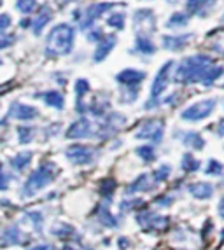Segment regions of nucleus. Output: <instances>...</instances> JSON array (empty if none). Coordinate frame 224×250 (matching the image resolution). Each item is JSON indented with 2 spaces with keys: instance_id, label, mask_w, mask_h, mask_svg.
<instances>
[{
  "instance_id": "nucleus-23",
  "label": "nucleus",
  "mask_w": 224,
  "mask_h": 250,
  "mask_svg": "<svg viewBox=\"0 0 224 250\" xmlns=\"http://www.w3.org/2000/svg\"><path fill=\"white\" fill-rule=\"evenodd\" d=\"M4 243L7 245H16V243H21V231L18 226H11L4 231Z\"/></svg>"
},
{
  "instance_id": "nucleus-25",
  "label": "nucleus",
  "mask_w": 224,
  "mask_h": 250,
  "mask_svg": "<svg viewBox=\"0 0 224 250\" xmlns=\"http://www.w3.org/2000/svg\"><path fill=\"white\" fill-rule=\"evenodd\" d=\"M33 133H35V129H33L32 126H20V128H18V135H20V142L21 144L32 142Z\"/></svg>"
},
{
  "instance_id": "nucleus-37",
  "label": "nucleus",
  "mask_w": 224,
  "mask_h": 250,
  "mask_svg": "<svg viewBox=\"0 0 224 250\" xmlns=\"http://www.w3.org/2000/svg\"><path fill=\"white\" fill-rule=\"evenodd\" d=\"M102 37H104V32H102L100 28H93V32L88 34V39H90L91 42H98Z\"/></svg>"
},
{
  "instance_id": "nucleus-20",
  "label": "nucleus",
  "mask_w": 224,
  "mask_h": 250,
  "mask_svg": "<svg viewBox=\"0 0 224 250\" xmlns=\"http://www.w3.org/2000/svg\"><path fill=\"white\" fill-rule=\"evenodd\" d=\"M187 23H189V14L174 13L170 20H166V28H170V30L182 28V26H187Z\"/></svg>"
},
{
  "instance_id": "nucleus-2",
  "label": "nucleus",
  "mask_w": 224,
  "mask_h": 250,
  "mask_svg": "<svg viewBox=\"0 0 224 250\" xmlns=\"http://www.w3.org/2000/svg\"><path fill=\"white\" fill-rule=\"evenodd\" d=\"M75 30L67 23L56 25L47 35L46 54L47 56H63L68 54L74 47Z\"/></svg>"
},
{
  "instance_id": "nucleus-14",
  "label": "nucleus",
  "mask_w": 224,
  "mask_h": 250,
  "mask_svg": "<svg viewBox=\"0 0 224 250\" xmlns=\"http://www.w3.org/2000/svg\"><path fill=\"white\" fill-rule=\"evenodd\" d=\"M133 21H135V26L140 25V28H147V30H151V32H153L154 25H156L154 13H153V11H149V9L137 11V13H135V18H133Z\"/></svg>"
},
{
  "instance_id": "nucleus-21",
  "label": "nucleus",
  "mask_w": 224,
  "mask_h": 250,
  "mask_svg": "<svg viewBox=\"0 0 224 250\" xmlns=\"http://www.w3.org/2000/svg\"><path fill=\"white\" fill-rule=\"evenodd\" d=\"M182 142L186 144V146L193 147V149H203L205 142L203 138H202V135L195 133V131H189V133H184L182 135Z\"/></svg>"
},
{
  "instance_id": "nucleus-44",
  "label": "nucleus",
  "mask_w": 224,
  "mask_h": 250,
  "mask_svg": "<svg viewBox=\"0 0 224 250\" xmlns=\"http://www.w3.org/2000/svg\"><path fill=\"white\" fill-rule=\"evenodd\" d=\"M166 2H170V4H175V2H179V0H166Z\"/></svg>"
},
{
  "instance_id": "nucleus-22",
  "label": "nucleus",
  "mask_w": 224,
  "mask_h": 250,
  "mask_svg": "<svg viewBox=\"0 0 224 250\" xmlns=\"http://www.w3.org/2000/svg\"><path fill=\"white\" fill-rule=\"evenodd\" d=\"M30 161H32V152H21V154L14 156V158L11 159V165H13L14 170L21 171L28 167Z\"/></svg>"
},
{
  "instance_id": "nucleus-34",
  "label": "nucleus",
  "mask_w": 224,
  "mask_h": 250,
  "mask_svg": "<svg viewBox=\"0 0 224 250\" xmlns=\"http://www.w3.org/2000/svg\"><path fill=\"white\" fill-rule=\"evenodd\" d=\"M223 165H221V163H217V161H214V159H212V161H208V168L205 171H207L208 175H219L221 171H223Z\"/></svg>"
},
{
  "instance_id": "nucleus-26",
  "label": "nucleus",
  "mask_w": 224,
  "mask_h": 250,
  "mask_svg": "<svg viewBox=\"0 0 224 250\" xmlns=\"http://www.w3.org/2000/svg\"><path fill=\"white\" fill-rule=\"evenodd\" d=\"M107 23L112 26V28H116V30H123L125 28V14L123 13H114L109 16Z\"/></svg>"
},
{
  "instance_id": "nucleus-24",
  "label": "nucleus",
  "mask_w": 224,
  "mask_h": 250,
  "mask_svg": "<svg viewBox=\"0 0 224 250\" xmlns=\"http://www.w3.org/2000/svg\"><path fill=\"white\" fill-rule=\"evenodd\" d=\"M210 5V0H187V11L193 14L203 13V9Z\"/></svg>"
},
{
  "instance_id": "nucleus-38",
  "label": "nucleus",
  "mask_w": 224,
  "mask_h": 250,
  "mask_svg": "<svg viewBox=\"0 0 224 250\" xmlns=\"http://www.w3.org/2000/svg\"><path fill=\"white\" fill-rule=\"evenodd\" d=\"M7 180H9V177L5 175L4 171H2V168H0V191H2V189H7Z\"/></svg>"
},
{
  "instance_id": "nucleus-8",
  "label": "nucleus",
  "mask_w": 224,
  "mask_h": 250,
  "mask_svg": "<svg viewBox=\"0 0 224 250\" xmlns=\"http://www.w3.org/2000/svg\"><path fill=\"white\" fill-rule=\"evenodd\" d=\"M172 67H174V63L172 62H166L161 68H159L158 75L154 77V83H153V88H151V98H158L163 91L166 89L168 86V81H170V72H172Z\"/></svg>"
},
{
  "instance_id": "nucleus-40",
  "label": "nucleus",
  "mask_w": 224,
  "mask_h": 250,
  "mask_svg": "<svg viewBox=\"0 0 224 250\" xmlns=\"http://www.w3.org/2000/svg\"><path fill=\"white\" fill-rule=\"evenodd\" d=\"M30 250H54L51 245H37V247H33V249H30Z\"/></svg>"
},
{
  "instance_id": "nucleus-10",
  "label": "nucleus",
  "mask_w": 224,
  "mask_h": 250,
  "mask_svg": "<svg viewBox=\"0 0 224 250\" xmlns=\"http://www.w3.org/2000/svg\"><path fill=\"white\" fill-rule=\"evenodd\" d=\"M93 135V129H91V123L88 121V119H79V121H75L74 125L68 128L67 131V137L68 138H88Z\"/></svg>"
},
{
  "instance_id": "nucleus-15",
  "label": "nucleus",
  "mask_w": 224,
  "mask_h": 250,
  "mask_svg": "<svg viewBox=\"0 0 224 250\" xmlns=\"http://www.w3.org/2000/svg\"><path fill=\"white\" fill-rule=\"evenodd\" d=\"M191 37H193V34L179 35V37H168V35H165V37H163V47H165V49H170V51H179L186 46L187 41H189Z\"/></svg>"
},
{
  "instance_id": "nucleus-6",
  "label": "nucleus",
  "mask_w": 224,
  "mask_h": 250,
  "mask_svg": "<svg viewBox=\"0 0 224 250\" xmlns=\"http://www.w3.org/2000/svg\"><path fill=\"white\" fill-rule=\"evenodd\" d=\"M116 4H111V2H100V4H91L90 7L84 11V16L81 20V30H90L93 26L96 20H98L105 11L112 9Z\"/></svg>"
},
{
  "instance_id": "nucleus-27",
  "label": "nucleus",
  "mask_w": 224,
  "mask_h": 250,
  "mask_svg": "<svg viewBox=\"0 0 224 250\" xmlns=\"http://www.w3.org/2000/svg\"><path fill=\"white\" fill-rule=\"evenodd\" d=\"M180 165H182V168H184V170H187V171H196L200 168V161L193 158V154H184Z\"/></svg>"
},
{
  "instance_id": "nucleus-11",
  "label": "nucleus",
  "mask_w": 224,
  "mask_h": 250,
  "mask_svg": "<svg viewBox=\"0 0 224 250\" xmlns=\"http://www.w3.org/2000/svg\"><path fill=\"white\" fill-rule=\"evenodd\" d=\"M51 18H53V11H51V7L49 5H42L41 11H39V14H35V20L32 21V32L33 34L41 35L42 30H44V26L51 21Z\"/></svg>"
},
{
  "instance_id": "nucleus-7",
  "label": "nucleus",
  "mask_w": 224,
  "mask_h": 250,
  "mask_svg": "<svg viewBox=\"0 0 224 250\" xmlns=\"http://www.w3.org/2000/svg\"><path fill=\"white\" fill-rule=\"evenodd\" d=\"M67 158L74 165H90L95 159V150L88 146H70L67 149Z\"/></svg>"
},
{
  "instance_id": "nucleus-3",
  "label": "nucleus",
  "mask_w": 224,
  "mask_h": 250,
  "mask_svg": "<svg viewBox=\"0 0 224 250\" xmlns=\"http://www.w3.org/2000/svg\"><path fill=\"white\" fill-rule=\"evenodd\" d=\"M54 175H56V168L54 165H42L35 171H32V175L28 177V180L23 186V196L30 198L35 192H39L42 188H46L53 182Z\"/></svg>"
},
{
  "instance_id": "nucleus-36",
  "label": "nucleus",
  "mask_w": 224,
  "mask_h": 250,
  "mask_svg": "<svg viewBox=\"0 0 224 250\" xmlns=\"http://www.w3.org/2000/svg\"><path fill=\"white\" fill-rule=\"evenodd\" d=\"M14 42L13 35H5V34H0V49H4V47L11 46Z\"/></svg>"
},
{
  "instance_id": "nucleus-42",
  "label": "nucleus",
  "mask_w": 224,
  "mask_h": 250,
  "mask_svg": "<svg viewBox=\"0 0 224 250\" xmlns=\"http://www.w3.org/2000/svg\"><path fill=\"white\" fill-rule=\"evenodd\" d=\"M219 213H221V217H223V219H224V200L219 203Z\"/></svg>"
},
{
  "instance_id": "nucleus-9",
  "label": "nucleus",
  "mask_w": 224,
  "mask_h": 250,
  "mask_svg": "<svg viewBox=\"0 0 224 250\" xmlns=\"http://www.w3.org/2000/svg\"><path fill=\"white\" fill-rule=\"evenodd\" d=\"M9 116L14 117V119H21V121H28V119H35L39 116V110L35 107H30V105L16 102V104L11 105Z\"/></svg>"
},
{
  "instance_id": "nucleus-13",
  "label": "nucleus",
  "mask_w": 224,
  "mask_h": 250,
  "mask_svg": "<svg viewBox=\"0 0 224 250\" xmlns=\"http://www.w3.org/2000/svg\"><path fill=\"white\" fill-rule=\"evenodd\" d=\"M116 42H117L116 35H104V37L100 39L98 46H96V51H95V62H102V60H105V56L114 49Z\"/></svg>"
},
{
  "instance_id": "nucleus-46",
  "label": "nucleus",
  "mask_w": 224,
  "mask_h": 250,
  "mask_svg": "<svg viewBox=\"0 0 224 250\" xmlns=\"http://www.w3.org/2000/svg\"><path fill=\"white\" fill-rule=\"evenodd\" d=\"M223 184H224V182H223Z\"/></svg>"
},
{
  "instance_id": "nucleus-19",
  "label": "nucleus",
  "mask_w": 224,
  "mask_h": 250,
  "mask_svg": "<svg viewBox=\"0 0 224 250\" xmlns=\"http://www.w3.org/2000/svg\"><path fill=\"white\" fill-rule=\"evenodd\" d=\"M153 186H154V182L149 180V175H140L128 189H126V192L132 194V192H137V191H149V189H153Z\"/></svg>"
},
{
  "instance_id": "nucleus-31",
  "label": "nucleus",
  "mask_w": 224,
  "mask_h": 250,
  "mask_svg": "<svg viewBox=\"0 0 224 250\" xmlns=\"http://www.w3.org/2000/svg\"><path fill=\"white\" fill-rule=\"evenodd\" d=\"M100 222L105 226H109V228H116L117 226V221H116V217L112 215L109 210H102L100 212Z\"/></svg>"
},
{
  "instance_id": "nucleus-17",
  "label": "nucleus",
  "mask_w": 224,
  "mask_h": 250,
  "mask_svg": "<svg viewBox=\"0 0 224 250\" xmlns=\"http://www.w3.org/2000/svg\"><path fill=\"white\" fill-rule=\"evenodd\" d=\"M135 49H137L140 54H145V56H149V54L156 53V46H154V42L151 41L149 37H145L144 34L137 35V42H135Z\"/></svg>"
},
{
  "instance_id": "nucleus-5",
  "label": "nucleus",
  "mask_w": 224,
  "mask_h": 250,
  "mask_svg": "<svg viewBox=\"0 0 224 250\" xmlns=\"http://www.w3.org/2000/svg\"><path fill=\"white\" fill-rule=\"evenodd\" d=\"M163 131H165V126H163V121H147L144 123L140 129L137 131V138H142V140H151L154 144H159L163 138Z\"/></svg>"
},
{
  "instance_id": "nucleus-43",
  "label": "nucleus",
  "mask_w": 224,
  "mask_h": 250,
  "mask_svg": "<svg viewBox=\"0 0 224 250\" xmlns=\"http://www.w3.org/2000/svg\"><path fill=\"white\" fill-rule=\"evenodd\" d=\"M63 250H74V249H72V247H68V245H67V247H63Z\"/></svg>"
},
{
  "instance_id": "nucleus-39",
  "label": "nucleus",
  "mask_w": 224,
  "mask_h": 250,
  "mask_svg": "<svg viewBox=\"0 0 224 250\" xmlns=\"http://www.w3.org/2000/svg\"><path fill=\"white\" fill-rule=\"evenodd\" d=\"M5 129H7V119H2L0 121V137L5 133Z\"/></svg>"
},
{
  "instance_id": "nucleus-18",
  "label": "nucleus",
  "mask_w": 224,
  "mask_h": 250,
  "mask_svg": "<svg viewBox=\"0 0 224 250\" xmlns=\"http://www.w3.org/2000/svg\"><path fill=\"white\" fill-rule=\"evenodd\" d=\"M42 98V100L46 102L49 107H54V108H63V105H65V100H63V95L58 91H46L42 93V95H39Z\"/></svg>"
},
{
  "instance_id": "nucleus-1",
  "label": "nucleus",
  "mask_w": 224,
  "mask_h": 250,
  "mask_svg": "<svg viewBox=\"0 0 224 250\" xmlns=\"http://www.w3.org/2000/svg\"><path fill=\"white\" fill-rule=\"evenodd\" d=\"M223 74L224 68L216 65L210 56L196 54V56H187L179 63V68L175 70V81L184 84L202 83L205 86H210Z\"/></svg>"
},
{
  "instance_id": "nucleus-32",
  "label": "nucleus",
  "mask_w": 224,
  "mask_h": 250,
  "mask_svg": "<svg viewBox=\"0 0 224 250\" xmlns=\"http://www.w3.org/2000/svg\"><path fill=\"white\" fill-rule=\"evenodd\" d=\"M114 189H116V182L114 180H104L102 182V186H100V192H102V196L109 198L114 192Z\"/></svg>"
},
{
  "instance_id": "nucleus-30",
  "label": "nucleus",
  "mask_w": 224,
  "mask_h": 250,
  "mask_svg": "<svg viewBox=\"0 0 224 250\" xmlns=\"http://www.w3.org/2000/svg\"><path fill=\"white\" fill-rule=\"evenodd\" d=\"M170 171H172L170 165H163V167H159L158 170H156V171L153 173L154 182H163L165 179H168V175H170Z\"/></svg>"
},
{
  "instance_id": "nucleus-4",
  "label": "nucleus",
  "mask_w": 224,
  "mask_h": 250,
  "mask_svg": "<svg viewBox=\"0 0 224 250\" xmlns=\"http://www.w3.org/2000/svg\"><path fill=\"white\" fill-rule=\"evenodd\" d=\"M214 108H216V100H214V98H212V100L208 98V100H202V102L193 104L191 107H187L180 116H182V119H186V121H202V119L210 116Z\"/></svg>"
},
{
  "instance_id": "nucleus-16",
  "label": "nucleus",
  "mask_w": 224,
  "mask_h": 250,
  "mask_svg": "<svg viewBox=\"0 0 224 250\" xmlns=\"http://www.w3.org/2000/svg\"><path fill=\"white\" fill-rule=\"evenodd\" d=\"M189 192H191L195 198H200V200H207L214 194V186L208 182H196L193 186H189Z\"/></svg>"
},
{
  "instance_id": "nucleus-33",
  "label": "nucleus",
  "mask_w": 224,
  "mask_h": 250,
  "mask_svg": "<svg viewBox=\"0 0 224 250\" xmlns=\"http://www.w3.org/2000/svg\"><path fill=\"white\" fill-rule=\"evenodd\" d=\"M137 152H138V156L144 159V161H153V159H154V149H153V147H149V146L138 147Z\"/></svg>"
},
{
  "instance_id": "nucleus-41",
  "label": "nucleus",
  "mask_w": 224,
  "mask_h": 250,
  "mask_svg": "<svg viewBox=\"0 0 224 250\" xmlns=\"http://www.w3.org/2000/svg\"><path fill=\"white\" fill-rule=\"evenodd\" d=\"M217 135H219V137H224V119L219 123V128H217Z\"/></svg>"
},
{
  "instance_id": "nucleus-28",
  "label": "nucleus",
  "mask_w": 224,
  "mask_h": 250,
  "mask_svg": "<svg viewBox=\"0 0 224 250\" xmlns=\"http://www.w3.org/2000/svg\"><path fill=\"white\" fill-rule=\"evenodd\" d=\"M16 7L20 9L23 14H30V13H33V9L37 7V0H18Z\"/></svg>"
},
{
  "instance_id": "nucleus-35",
  "label": "nucleus",
  "mask_w": 224,
  "mask_h": 250,
  "mask_svg": "<svg viewBox=\"0 0 224 250\" xmlns=\"http://www.w3.org/2000/svg\"><path fill=\"white\" fill-rule=\"evenodd\" d=\"M11 23H13V20L9 14H0V34H4L5 30L11 26Z\"/></svg>"
},
{
  "instance_id": "nucleus-29",
  "label": "nucleus",
  "mask_w": 224,
  "mask_h": 250,
  "mask_svg": "<svg viewBox=\"0 0 224 250\" xmlns=\"http://www.w3.org/2000/svg\"><path fill=\"white\" fill-rule=\"evenodd\" d=\"M90 91V86H88V81L84 79H79L77 83H75V93H77V107L81 105V102H83V96L86 95V93Z\"/></svg>"
},
{
  "instance_id": "nucleus-12",
  "label": "nucleus",
  "mask_w": 224,
  "mask_h": 250,
  "mask_svg": "<svg viewBox=\"0 0 224 250\" xmlns=\"http://www.w3.org/2000/svg\"><path fill=\"white\" fill-rule=\"evenodd\" d=\"M144 79H145V72L135 70V68H125L121 74H117V81H119L121 84L128 86V88L137 86V84H140Z\"/></svg>"
},
{
  "instance_id": "nucleus-45",
  "label": "nucleus",
  "mask_w": 224,
  "mask_h": 250,
  "mask_svg": "<svg viewBox=\"0 0 224 250\" xmlns=\"http://www.w3.org/2000/svg\"><path fill=\"white\" fill-rule=\"evenodd\" d=\"M223 25H224V18H223Z\"/></svg>"
}]
</instances>
